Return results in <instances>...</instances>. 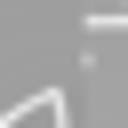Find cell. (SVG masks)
I'll list each match as a JSON object with an SVG mask.
<instances>
[{
	"instance_id": "6da1fadb",
	"label": "cell",
	"mask_w": 128,
	"mask_h": 128,
	"mask_svg": "<svg viewBox=\"0 0 128 128\" xmlns=\"http://www.w3.org/2000/svg\"><path fill=\"white\" fill-rule=\"evenodd\" d=\"M0 128H64V88H32V104H16Z\"/></svg>"
},
{
	"instance_id": "7a4b0ae2",
	"label": "cell",
	"mask_w": 128,
	"mask_h": 128,
	"mask_svg": "<svg viewBox=\"0 0 128 128\" xmlns=\"http://www.w3.org/2000/svg\"><path fill=\"white\" fill-rule=\"evenodd\" d=\"M96 32H128V0H112V8H104V16H96V8H88V40H96Z\"/></svg>"
}]
</instances>
